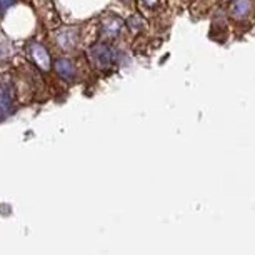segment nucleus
<instances>
[{"mask_svg":"<svg viewBox=\"0 0 255 255\" xmlns=\"http://www.w3.org/2000/svg\"><path fill=\"white\" fill-rule=\"evenodd\" d=\"M89 59L92 60V64L100 70H107L113 65L115 62V54L113 48L109 47L107 44H95L89 48Z\"/></svg>","mask_w":255,"mask_h":255,"instance_id":"nucleus-1","label":"nucleus"},{"mask_svg":"<svg viewBox=\"0 0 255 255\" xmlns=\"http://www.w3.org/2000/svg\"><path fill=\"white\" fill-rule=\"evenodd\" d=\"M30 57L35 62V65L42 68V70H48L50 68V55H48L47 48L40 44H32L30 45Z\"/></svg>","mask_w":255,"mask_h":255,"instance_id":"nucleus-2","label":"nucleus"},{"mask_svg":"<svg viewBox=\"0 0 255 255\" xmlns=\"http://www.w3.org/2000/svg\"><path fill=\"white\" fill-rule=\"evenodd\" d=\"M252 12V2L250 0H234L230 5V15L235 20H245Z\"/></svg>","mask_w":255,"mask_h":255,"instance_id":"nucleus-3","label":"nucleus"},{"mask_svg":"<svg viewBox=\"0 0 255 255\" xmlns=\"http://www.w3.org/2000/svg\"><path fill=\"white\" fill-rule=\"evenodd\" d=\"M122 27H124V22L119 17H115V15H110V17L104 18V22H102V32L109 39H115L120 33Z\"/></svg>","mask_w":255,"mask_h":255,"instance_id":"nucleus-4","label":"nucleus"},{"mask_svg":"<svg viewBox=\"0 0 255 255\" xmlns=\"http://www.w3.org/2000/svg\"><path fill=\"white\" fill-rule=\"evenodd\" d=\"M54 68H55L57 75H59V77H62V79H65V80H72V79L75 77L74 64H72L70 60H67V59L55 60Z\"/></svg>","mask_w":255,"mask_h":255,"instance_id":"nucleus-5","label":"nucleus"},{"mask_svg":"<svg viewBox=\"0 0 255 255\" xmlns=\"http://www.w3.org/2000/svg\"><path fill=\"white\" fill-rule=\"evenodd\" d=\"M57 40H59L60 47L65 48V50H70V48L77 44V32H75L74 29H65L59 33Z\"/></svg>","mask_w":255,"mask_h":255,"instance_id":"nucleus-6","label":"nucleus"},{"mask_svg":"<svg viewBox=\"0 0 255 255\" xmlns=\"http://www.w3.org/2000/svg\"><path fill=\"white\" fill-rule=\"evenodd\" d=\"M143 24H145V22H143L139 15H134V17L128 18V27L134 30V32H139L140 29H143Z\"/></svg>","mask_w":255,"mask_h":255,"instance_id":"nucleus-7","label":"nucleus"},{"mask_svg":"<svg viewBox=\"0 0 255 255\" xmlns=\"http://www.w3.org/2000/svg\"><path fill=\"white\" fill-rule=\"evenodd\" d=\"M140 2L143 3V5L147 7V9H155L159 3V0H140Z\"/></svg>","mask_w":255,"mask_h":255,"instance_id":"nucleus-8","label":"nucleus"},{"mask_svg":"<svg viewBox=\"0 0 255 255\" xmlns=\"http://www.w3.org/2000/svg\"><path fill=\"white\" fill-rule=\"evenodd\" d=\"M12 2H14V0H0V12H2V10L5 9L9 3H12Z\"/></svg>","mask_w":255,"mask_h":255,"instance_id":"nucleus-9","label":"nucleus"},{"mask_svg":"<svg viewBox=\"0 0 255 255\" xmlns=\"http://www.w3.org/2000/svg\"><path fill=\"white\" fill-rule=\"evenodd\" d=\"M0 117H2V109H0Z\"/></svg>","mask_w":255,"mask_h":255,"instance_id":"nucleus-10","label":"nucleus"}]
</instances>
